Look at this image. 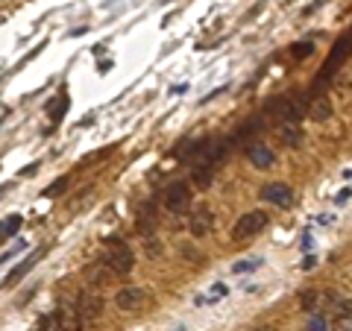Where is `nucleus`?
<instances>
[{
    "instance_id": "dca6fc26",
    "label": "nucleus",
    "mask_w": 352,
    "mask_h": 331,
    "mask_svg": "<svg viewBox=\"0 0 352 331\" xmlns=\"http://www.w3.org/2000/svg\"><path fill=\"white\" fill-rule=\"evenodd\" d=\"M65 187H68V176H62V179H56L50 185V191H47V196H53V194H62Z\"/></svg>"
},
{
    "instance_id": "a211bd4d",
    "label": "nucleus",
    "mask_w": 352,
    "mask_h": 331,
    "mask_svg": "<svg viewBox=\"0 0 352 331\" xmlns=\"http://www.w3.org/2000/svg\"><path fill=\"white\" fill-rule=\"evenodd\" d=\"M338 317H352V299L338 305Z\"/></svg>"
},
{
    "instance_id": "ddd939ff",
    "label": "nucleus",
    "mask_w": 352,
    "mask_h": 331,
    "mask_svg": "<svg viewBox=\"0 0 352 331\" xmlns=\"http://www.w3.org/2000/svg\"><path fill=\"white\" fill-rule=\"evenodd\" d=\"M212 176H214V164L212 161H203L200 168L194 170V182L200 185V187H208V185H212Z\"/></svg>"
},
{
    "instance_id": "2eb2a0df",
    "label": "nucleus",
    "mask_w": 352,
    "mask_h": 331,
    "mask_svg": "<svg viewBox=\"0 0 352 331\" xmlns=\"http://www.w3.org/2000/svg\"><path fill=\"white\" fill-rule=\"evenodd\" d=\"M18 229H21V217H18V214H15V217H6V220H3V238H12Z\"/></svg>"
},
{
    "instance_id": "f3484780",
    "label": "nucleus",
    "mask_w": 352,
    "mask_h": 331,
    "mask_svg": "<svg viewBox=\"0 0 352 331\" xmlns=\"http://www.w3.org/2000/svg\"><path fill=\"white\" fill-rule=\"evenodd\" d=\"M311 50H314V47H311V44H296L294 56H296V59H305V56H311Z\"/></svg>"
},
{
    "instance_id": "7ed1b4c3",
    "label": "nucleus",
    "mask_w": 352,
    "mask_h": 331,
    "mask_svg": "<svg viewBox=\"0 0 352 331\" xmlns=\"http://www.w3.org/2000/svg\"><path fill=\"white\" fill-rule=\"evenodd\" d=\"M267 214L264 212H247L238 217V223L232 229V240H247V238H256L258 231H264V226H267Z\"/></svg>"
},
{
    "instance_id": "4468645a",
    "label": "nucleus",
    "mask_w": 352,
    "mask_h": 331,
    "mask_svg": "<svg viewBox=\"0 0 352 331\" xmlns=\"http://www.w3.org/2000/svg\"><path fill=\"white\" fill-rule=\"evenodd\" d=\"M311 115H314L317 120H326V117H332V106H329V100H326V97H317V100H314V106H311Z\"/></svg>"
},
{
    "instance_id": "f03ea898",
    "label": "nucleus",
    "mask_w": 352,
    "mask_h": 331,
    "mask_svg": "<svg viewBox=\"0 0 352 331\" xmlns=\"http://www.w3.org/2000/svg\"><path fill=\"white\" fill-rule=\"evenodd\" d=\"M103 267H109V273H115V275H129L132 267H135V255H132V249L120 238H112L103 255Z\"/></svg>"
},
{
    "instance_id": "9d476101",
    "label": "nucleus",
    "mask_w": 352,
    "mask_h": 331,
    "mask_svg": "<svg viewBox=\"0 0 352 331\" xmlns=\"http://www.w3.org/2000/svg\"><path fill=\"white\" fill-rule=\"evenodd\" d=\"M212 226H214V214L208 212V208H200V212L191 217V235H197V238H206L208 231H212Z\"/></svg>"
},
{
    "instance_id": "9b49d317",
    "label": "nucleus",
    "mask_w": 352,
    "mask_h": 331,
    "mask_svg": "<svg viewBox=\"0 0 352 331\" xmlns=\"http://www.w3.org/2000/svg\"><path fill=\"white\" fill-rule=\"evenodd\" d=\"M44 252H47V247H44V249H38V252H36V255H30V258H27L24 264H18V267H15L12 273H9V275H6V284H15V282L21 279V275H24V273H27V270L32 267V264H38V261H41V255H44Z\"/></svg>"
},
{
    "instance_id": "20e7f679",
    "label": "nucleus",
    "mask_w": 352,
    "mask_h": 331,
    "mask_svg": "<svg viewBox=\"0 0 352 331\" xmlns=\"http://www.w3.org/2000/svg\"><path fill=\"white\" fill-rule=\"evenodd\" d=\"M267 112L270 115H276L282 117L285 124H300V117H302V106L294 100V97H273V100L267 103Z\"/></svg>"
},
{
    "instance_id": "412c9836",
    "label": "nucleus",
    "mask_w": 352,
    "mask_h": 331,
    "mask_svg": "<svg viewBox=\"0 0 352 331\" xmlns=\"http://www.w3.org/2000/svg\"><path fill=\"white\" fill-rule=\"evenodd\" d=\"M311 331H326V328H323V319H314V323H311Z\"/></svg>"
},
{
    "instance_id": "1a4fd4ad",
    "label": "nucleus",
    "mask_w": 352,
    "mask_h": 331,
    "mask_svg": "<svg viewBox=\"0 0 352 331\" xmlns=\"http://www.w3.org/2000/svg\"><path fill=\"white\" fill-rule=\"evenodd\" d=\"M247 156H250V161H252V168H258V170H267V168H273V161H276L273 150L264 147V144H252V147L247 150Z\"/></svg>"
},
{
    "instance_id": "0eeeda50",
    "label": "nucleus",
    "mask_w": 352,
    "mask_h": 331,
    "mask_svg": "<svg viewBox=\"0 0 352 331\" xmlns=\"http://www.w3.org/2000/svg\"><path fill=\"white\" fill-rule=\"evenodd\" d=\"M159 226V212H156V203H144L138 208V214H135V231L141 238H150L153 231H156Z\"/></svg>"
},
{
    "instance_id": "39448f33",
    "label": "nucleus",
    "mask_w": 352,
    "mask_h": 331,
    "mask_svg": "<svg viewBox=\"0 0 352 331\" xmlns=\"http://www.w3.org/2000/svg\"><path fill=\"white\" fill-rule=\"evenodd\" d=\"M164 205L173 214H185L191 208V187L185 182H173L168 191H164Z\"/></svg>"
},
{
    "instance_id": "6e6552de",
    "label": "nucleus",
    "mask_w": 352,
    "mask_h": 331,
    "mask_svg": "<svg viewBox=\"0 0 352 331\" xmlns=\"http://www.w3.org/2000/svg\"><path fill=\"white\" fill-rule=\"evenodd\" d=\"M144 302H147V290L144 288H120L115 293V305L120 308V311H138Z\"/></svg>"
},
{
    "instance_id": "6ab92c4d",
    "label": "nucleus",
    "mask_w": 352,
    "mask_h": 331,
    "mask_svg": "<svg viewBox=\"0 0 352 331\" xmlns=\"http://www.w3.org/2000/svg\"><path fill=\"white\" fill-rule=\"evenodd\" d=\"M252 267H261V261H250V264H235V270H238V273H244V270H252Z\"/></svg>"
},
{
    "instance_id": "423d86ee",
    "label": "nucleus",
    "mask_w": 352,
    "mask_h": 331,
    "mask_svg": "<svg viewBox=\"0 0 352 331\" xmlns=\"http://www.w3.org/2000/svg\"><path fill=\"white\" fill-rule=\"evenodd\" d=\"M261 200L270 203V205L288 208L294 203V187L285 185V182H267V185H261Z\"/></svg>"
},
{
    "instance_id": "f8f14e48",
    "label": "nucleus",
    "mask_w": 352,
    "mask_h": 331,
    "mask_svg": "<svg viewBox=\"0 0 352 331\" xmlns=\"http://www.w3.org/2000/svg\"><path fill=\"white\" fill-rule=\"evenodd\" d=\"M279 135H282V144L285 147H296L302 141V132H300V126H296V124H282Z\"/></svg>"
},
{
    "instance_id": "4be33fe9",
    "label": "nucleus",
    "mask_w": 352,
    "mask_h": 331,
    "mask_svg": "<svg viewBox=\"0 0 352 331\" xmlns=\"http://www.w3.org/2000/svg\"><path fill=\"white\" fill-rule=\"evenodd\" d=\"M252 331H270V328H252Z\"/></svg>"
},
{
    "instance_id": "aec40b11",
    "label": "nucleus",
    "mask_w": 352,
    "mask_h": 331,
    "mask_svg": "<svg viewBox=\"0 0 352 331\" xmlns=\"http://www.w3.org/2000/svg\"><path fill=\"white\" fill-rule=\"evenodd\" d=\"M338 331H352V317H340Z\"/></svg>"
},
{
    "instance_id": "f257e3e1",
    "label": "nucleus",
    "mask_w": 352,
    "mask_h": 331,
    "mask_svg": "<svg viewBox=\"0 0 352 331\" xmlns=\"http://www.w3.org/2000/svg\"><path fill=\"white\" fill-rule=\"evenodd\" d=\"M103 314V299L97 293H80L71 305V326L76 331H85L88 326H94Z\"/></svg>"
}]
</instances>
